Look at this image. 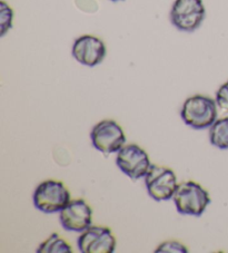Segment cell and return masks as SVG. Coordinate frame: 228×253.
Masks as SVG:
<instances>
[{
  "label": "cell",
  "mask_w": 228,
  "mask_h": 253,
  "mask_svg": "<svg viewBox=\"0 0 228 253\" xmlns=\"http://www.w3.org/2000/svg\"><path fill=\"white\" fill-rule=\"evenodd\" d=\"M157 253H187L188 249L181 242L177 241H166L161 243L156 249Z\"/></svg>",
  "instance_id": "cell-14"
},
{
  "label": "cell",
  "mask_w": 228,
  "mask_h": 253,
  "mask_svg": "<svg viewBox=\"0 0 228 253\" xmlns=\"http://www.w3.org/2000/svg\"><path fill=\"white\" fill-rule=\"evenodd\" d=\"M116 238L106 226H89L78 238V248L82 253H113Z\"/></svg>",
  "instance_id": "cell-8"
},
{
  "label": "cell",
  "mask_w": 228,
  "mask_h": 253,
  "mask_svg": "<svg viewBox=\"0 0 228 253\" xmlns=\"http://www.w3.org/2000/svg\"><path fill=\"white\" fill-rule=\"evenodd\" d=\"M14 11L7 2H0V36L3 37L12 27Z\"/></svg>",
  "instance_id": "cell-13"
},
{
  "label": "cell",
  "mask_w": 228,
  "mask_h": 253,
  "mask_svg": "<svg viewBox=\"0 0 228 253\" xmlns=\"http://www.w3.org/2000/svg\"><path fill=\"white\" fill-rule=\"evenodd\" d=\"M111 1H120V0H111Z\"/></svg>",
  "instance_id": "cell-16"
},
{
  "label": "cell",
  "mask_w": 228,
  "mask_h": 253,
  "mask_svg": "<svg viewBox=\"0 0 228 253\" xmlns=\"http://www.w3.org/2000/svg\"><path fill=\"white\" fill-rule=\"evenodd\" d=\"M107 49L104 42L93 35H84L75 41L72 55L78 63L84 66L95 67L106 57Z\"/></svg>",
  "instance_id": "cell-9"
},
{
  "label": "cell",
  "mask_w": 228,
  "mask_h": 253,
  "mask_svg": "<svg viewBox=\"0 0 228 253\" xmlns=\"http://www.w3.org/2000/svg\"><path fill=\"white\" fill-rule=\"evenodd\" d=\"M217 103L208 96L195 95L183 104L181 116L186 125L194 129L210 127L217 121Z\"/></svg>",
  "instance_id": "cell-1"
},
{
  "label": "cell",
  "mask_w": 228,
  "mask_h": 253,
  "mask_svg": "<svg viewBox=\"0 0 228 253\" xmlns=\"http://www.w3.org/2000/svg\"><path fill=\"white\" fill-rule=\"evenodd\" d=\"M209 142L219 150H228V117L217 120L210 126Z\"/></svg>",
  "instance_id": "cell-11"
},
{
  "label": "cell",
  "mask_w": 228,
  "mask_h": 253,
  "mask_svg": "<svg viewBox=\"0 0 228 253\" xmlns=\"http://www.w3.org/2000/svg\"><path fill=\"white\" fill-rule=\"evenodd\" d=\"M116 164L131 180L145 177L152 165L148 154L136 144L125 145L117 152Z\"/></svg>",
  "instance_id": "cell-7"
},
{
  "label": "cell",
  "mask_w": 228,
  "mask_h": 253,
  "mask_svg": "<svg viewBox=\"0 0 228 253\" xmlns=\"http://www.w3.org/2000/svg\"><path fill=\"white\" fill-rule=\"evenodd\" d=\"M94 147L105 155L116 153L125 146L126 135L115 121L105 120L96 124L90 132Z\"/></svg>",
  "instance_id": "cell-6"
},
{
  "label": "cell",
  "mask_w": 228,
  "mask_h": 253,
  "mask_svg": "<svg viewBox=\"0 0 228 253\" xmlns=\"http://www.w3.org/2000/svg\"><path fill=\"white\" fill-rule=\"evenodd\" d=\"M37 253H73V249L58 233H54L39 246Z\"/></svg>",
  "instance_id": "cell-12"
},
{
  "label": "cell",
  "mask_w": 228,
  "mask_h": 253,
  "mask_svg": "<svg viewBox=\"0 0 228 253\" xmlns=\"http://www.w3.org/2000/svg\"><path fill=\"white\" fill-rule=\"evenodd\" d=\"M144 178L148 194L157 202L173 199L178 187L176 175L166 167L152 164Z\"/></svg>",
  "instance_id": "cell-5"
},
{
  "label": "cell",
  "mask_w": 228,
  "mask_h": 253,
  "mask_svg": "<svg viewBox=\"0 0 228 253\" xmlns=\"http://www.w3.org/2000/svg\"><path fill=\"white\" fill-rule=\"evenodd\" d=\"M59 213L60 224L66 231L84 232L91 226L93 210L85 200L70 201Z\"/></svg>",
  "instance_id": "cell-10"
},
{
  "label": "cell",
  "mask_w": 228,
  "mask_h": 253,
  "mask_svg": "<svg viewBox=\"0 0 228 253\" xmlns=\"http://www.w3.org/2000/svg\"><path fill=\"white\" fill-rule=\"evenodd\" d=\"M215 99H216L217 106L222 111L228 113V81L219 87Z\"/></svg>",
  "instance_id": "cell-15"
},
{
  "label": "cell",
  "mask_w": 228,
  "mask_h": 253,
  "mask_svg": "<svg viewBox=\"0 0 228 253\" xmlns=\"http://www.w3.org/2000/svg\"><path fill=\"white\" fill-rule=\"evenodd\" d=\"M174 203L181 214L200 216L210 203V196L199 183L187 181L178 184L173 196Z\"/></svg>",
  "instance_id": "cell-2"
},
{
  "label": "cell",
  "mask_w": 228,
  "mask_h": 253,
  "mask_svg": "<svg viewBox=\"0 0 228 253\" xmlns=\"http://www.w3.org/2000/svg\"><path fill=\"white\" fill-rule=\"evenodd\" d=\"M34 204L40 212L51 214L60 212L70 202V193L63 182L47 180L34 192Z\"/></svg>",
  "instance_id": "cell-3"
},
{
  "label": "cell",
  "mask_w": 228,
  "mask_h": 253,
  "mask_svg": "<svg viewBox=\"0 0 228 253\" xmlns=\"http://www.w3.org/2000/svg\"><path fill=\"white\" fill-rule=\"evenodd\" d=\"M205 17L203 0H175L169 14L174 27L184 33H192L198 29Z\"/></svg>",
  "instance_id": "cell-4"
}]
</instances>
